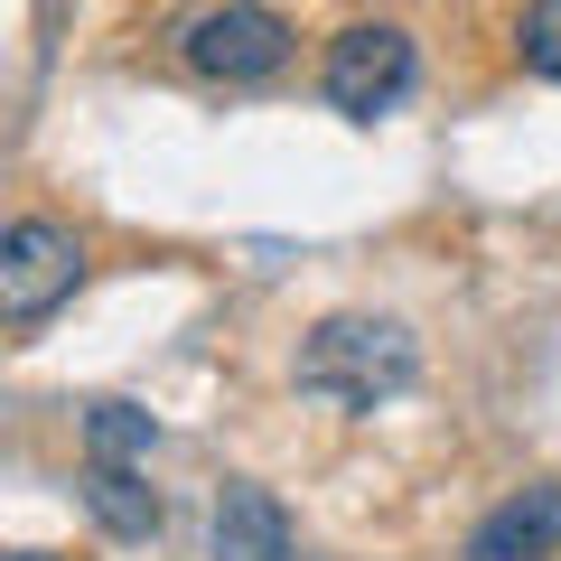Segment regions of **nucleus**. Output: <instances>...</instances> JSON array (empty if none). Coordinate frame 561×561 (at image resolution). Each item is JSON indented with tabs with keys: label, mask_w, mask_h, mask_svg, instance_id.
Listing matches in <instances>:
<instances>
[{
	"label": "nucleus",
	"mask_w": 561,
	"mask_h": 561,
	"mask_svg": "<svg viewBox=\"0 0 561 561\" xmlns=\"http://www.w3.org/2000/svg\"><path fill=\"white\" fill-rule=\"evenodd\" d=\"M300 393L309 402H337V412H375V402H393L402 383L421 375V346L402 319H319L300 337Z\"/></svg>",
	"instance_id": "1"
},
{
	"label": "nucleus",
	"mask_w": 561,
	"mask_h": 561,
	"mask_svg": "<svg viewBox=\"0 0 561 561\" xmlns=\"http://www.w3.org/2000/svg\"><path fill=\"white\" fill-rule=\"evenodd\" d=\"M76 280H84V243H76V225H57V216H20L10 234H0V319H10V328L57 319V309L76 300Z\"/></svg>",
	"instance_id": "2"
},
{
	"label": "nucleus",
	"mask_w": 561,
	"mask_h": 561,
	"mask_svg": "<svg viewBox=\"0 0 561 561\" xmlns=\"http://www.w3.org/2000/svg\"><path fill=\"white\" fill-rule=\"evenodd\" d=\"M187 66L216 84H262L290 66V20L262 10V0H225V10H197L187 20Z\"/></svg>",
	"instance_id": "3"
},
{
	"label": "nucleus",
	"mask_w": 561,
	"mask_h": 561,
	"mask_svg": "<svg viewBox=\"0 0 561 561\" xmlns=\"http://www.w3.org/2000/svg\"><path fill=\"white\" fill-rule=\"evenodd\" d=\"M328 103L337 113H356V122H375V113H393L402 94H412V38H402L393 20H356V28H337V47H328Z\"/></svg>",
	"instance_id": "4"
},
{
	"label": "nucleus",
	"mask_w": 561,
	"mask_h": 561,
	"mask_svg": "<svg viewBox=\"0 0 561 561\" xmlns=\"http://www.w3.org/2000/svg\"><path fill=\"white\" fill-rule=\"evenodd\" d=\"M216 561H300V542H290V515H280L272 486L234 478L216 496Z\"/></svg>",
	"instance_id": "5"
},
{
	"label": "nucleus",
	"mask_w": 561,
	"mask_h": 561,
	"mask_svg": "<svg viewBox=\"0 0 561 561\" xmlns=\"http://www.w3.org/2000/svg\"><path fill=\"white\" fill-rule=\"evenodd\" d=\"M561 552V486H524L468 534V561H552Z\"/></svg>",
	"instance_id": "6"
},
{
	"label": "nucleus",
	"mask_w": 561,
	"mask_h": 561,
	"mask_svg": "<svg viewBox=\"0 0 561 561\" xmlns=\"http://www.w3.org/2000/svg\"><path fill=\"white\" fill-rule=\"evenodd\" d=\"M84 505H94V524L113 542H150L160 534V496L140 486L131 459H84Z\"/></svg>",
	"instance_id": "7"
},
{
	"label": "nucleus",
	"mask_w": 561,
	"mask_h": 561,
	"mask_svg": "<svg viewBox=\"0 0 561 561\" xmlns=\"http://www.w3.org/2000/svg\"><path fill=\"white\" fill-rule=\"evenodd\" d=\"M84 449L94 459H150L160 449V421L140 412V402H94L84 412Z\"/></svg>",
	"instance_id": "8"
},
{
	"label": "nucleus",
	"mask_w": 561,
	"mask_h": 561,
	"mask_svg": "<svg viewBox=\"0 0 561 561\" xmlns=\"http://www.w3.org/2000/svg\"><path fill=\"white\" fill-rule=\"evenodd\" d=\"M515 57L534 66L542 84H561V0H534V10L515 20Z\"/></svg>",
	"instance_id": "9"
},
{
	"label": "nucleus",
	"mask_w": 561,
	"mask_h": 561,
	"mask_svg": "<svg viewBox=\"0 0 561 561\" xmlns=\"http://www.w3.org/2000/svg\"><path fill=\"white\" fill-rule=\"evenodd\" d=\"M10 561H47V552H10Z\"/></svg>",
	"instance_id": "10"
}]
</instances>
